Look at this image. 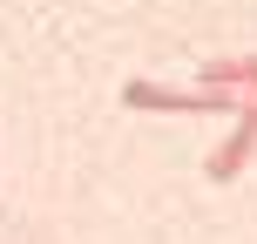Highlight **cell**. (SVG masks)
I'll return each instance as SVG.
<instances>
[{"label":"cell","mask_w":257,"mask_h":244,"mask_svg":"<svg viewBox=\"0 0 257 244\" xmlns=\"http://www.w3.org/2000/svg\"><path fill=\"white\" fill-rule=\"evenodd\" d=\"M122 102L142 109V116H230L237 95H223V89H163V82H142L136 75L122 89Z\"/></svg>","instance_id":"cell-1"},{"label":"cell","mask_w":257,"mask_h":244,"mask_svg":"<svg viewBox=\"0 0 257 244\" xmlns=\"http://www.w3.org/2000/svg\"><path fill=\"white\" fill-rule=\"evenodd\" d=\"M203 89L250 95V89H257V54H223V61H203Z\"/></svg>","instance_id":"cell-3"},{"label":"cell","mask_w":257,"mask_h":244,"mask_svg":"<svg viewBox=\"0 0 257 244\" xmlns=\"http://www.w3.org/2000/svg\"><path fill=\"white\" fill-rule=\"evenodd\" d=\"M250 156H257V89H250V95H237V109H230V136L210 149L203 177H210V183H230V177H244Z\"/></svg>","instance_id":"cell-2"}]
</instances>
